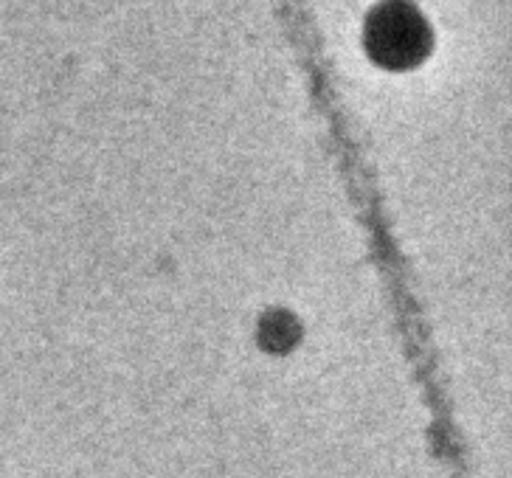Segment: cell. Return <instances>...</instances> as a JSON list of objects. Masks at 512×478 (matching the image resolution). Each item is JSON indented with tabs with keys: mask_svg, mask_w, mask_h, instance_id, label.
Masks as SVG:
<instances>
[{
	"mask_svg": "<svg viewBox=\"0 0 512 478\" xmlns=\"http://www.w3.org/2000/svg\"><path fill=\"white\" fill-rule=\"evenodd\" d=\"M369 45L377 60L411 62L420 57L428 45V29L414 9L406 3H386L375 9L369 20Z\"/></svg>",
	"mask_w": 512,
	"mask_h": 478,
	"instance_id": "6da1fadb",
	"label": "cell"
}]
</instances>
